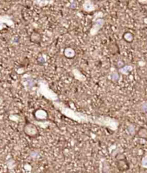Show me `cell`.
<instances>
[{
  "instance_id": "obj_1",
  "label": "cell",
  "mask_w": 147,
  "mask_h": 173,
  "mask_svg": "<svg viewBox=\"0 0 147 173\" xmlns=\"http://www.w3.org/2000/svg\"><path fill=\"white\" fill-rule=\"evenodd\" d=\"M15 26V22L12 17L8 15H0V31H2L7 27H13Z\"/></svg>"
},
{
  "instance_id": "obj_2",
  "label": "cell",
  "mask_w": 147,
  "mask_h": 173,
  "mask_svg": "<svg viewBox=\"0 0 147 173\" xmlns=\"http://www.w3.org/2000/svg\"><path fill=\"white\" fill-rule=\"evenodd\" d=\"M116 163H117L118 169L121 172L126 171L128 169V164L126 161L125 156L123 154H118L116 156Z\"/></svg>"
},
{
  "instance_id": "obj_3",
  "label": "cell",
  "mask_w": 147,
  "mask_h": 173,
  "mask_svg": "<svg viewBox=\"0 0 147 173\" xmlns=\"http://www.w3.org/2000/svg\"><path fill=\"white\" fill-rule=\"evenodd\" d=\"M24 133L29 137H33L38 134V130L34 125L28 122L24 127Z\"/></svg>"
},
{
  "instance_id": "obj_4",
  "label": "cell",
  "mask_w": 147,
  "mask_h": 173,
  "mask_svg": "<svg viewBox=\"0 0 147 173\" xmlns=\"http://www.w3.org/2000/svg\"><path fill=\"white\" fill-rule=\"evenodd\" d=\"M105 21L104 19H102V18H98L93 22V27L91 28V30H90V34L91 35H95L96 33L99 32L100 29H101L102 27L104 25Z\"/></svg>"
},
{
  "instance_id": "obj_5",
  "label": "cell",
  "mask_w": 147,
  "mask_h": 173,
  "mask_svg": "<svg viewBox=\"0 0 147 173\" xmlns=\"http://www.w3.org/2000/svg\"><path fill=\"white\" fill-rule=\"evenodd\" d=\"M82 9L85 12H91L96 9V7H95L94 3L92 0H86L83 2L82 5Z\"/></svg>"
},
{
  "instance_id": "obj_6",
  "label": "cell",
  "mask_w": 147,
  "mask_h": 173,
  "mask_svg": "<svg viewBox=\"0 0 147 173\" xmlns=\"http://www.w3.org/2000/svg\"><path fill=\"white\" fill-rule=\"evenodd\" d=\"M35 116L39 120H42V119H45L47 117V113L46 111L43 110V109H37L35 112Z\"/></svg>"
},
{
  "instance_id": "obj_7",
  "label": "cell",
  "mask_w": 147,
  "mask_h": 173,
  "mask_svg": "<svg viewBox=\"0 0 147 173\" xmlns=\"http://www.w3.org/2000/svg\"><path fill=\"white\" fill-rule=\"evenodd\" d=\"M30 41L35 44H40L41 42V35L37 32H33L30 35Z\"/></svg>"
},
{
  "instance_id": "obj_8",
  "label": "cell",
  "mask_w": 147,
  "mask_h": 173,
  "mask_svg": "<svg viewBox=\"0 0 147 173\" xmlns=\"http://www.w3.org/2000/svg\"><path fill=\"white\" fill-rule=\"evenodd\" d=\"M64 55L67 57V58L72 59L75 57V52L71 47H67L64 50Z\"/></svg>"
},
{
  "instance_id": "obj_9",
  "label": "cell",
  "mask_w": 147,
  "mask_h": 173,
  "mask_svg": "<svg viewBox=\"0 0 147 173\" xmlns=\"http://www.w3.org/2000/svg\"><path fill=\"white\" fill-rule=\"evenodd\" d=\"M50 0H34L33 3L40 7H44L50 4Z\"/></svg>"
},
{
  "instance_id": "obj_10",
  "label": "cell",
  "mask_w": 147,
  "mask_h": 173,
  "mask_svg": "<svg viewBox=\"0 0 147 173\" xmlns=\"http://www.w3.org/2000/svg\"><path fill=\"white\" fill-rule=\"evenodd\" d=\"M123 38H124V39L126 42L131 43V42H132L133 40H134V36L131 32H126L124 34V35H123Z\"/></svg>"
},
{
  "instance_id": "obj_11",
  "label": "cell",
  "mask_w": 147,
  "mask_h": 173,
  "mask_svg": "<svg viewBox=\"0 0 147 173\" xmlns=\"http://www.w3.org/2000/svg\"><path fill=\"white\" fill-rule=\"evenodd\" d=\"M138 135L140 137L142 138H146L147 137V129L144 127H141L138 129Z\"/></svg>"
},
{
  "instance_id": "obj_12",
  "label": "cell",
  "mask_w": 147,
  "mask_h": 173,
  "mask_svg": "<svg viewBox=\"0 0 147 173\" xmlns=\"http://www.w3.org/2000/svg\"><path fill=\"white\" fill-rule=\"evenodd\" d=\"M78 5V0H71V3L68 5V7L71 8V9H76Z\"/></svg>"
},
{
  "instance_id": "obj_13",
  "label": "cell",
  "mask_w": 147,
  "mask_h": 173,
  "mask_svg": "<svg viewBox=\"0 0 147 173\" xmlns=\"http://www.w3.org/2000/svg\"><path fill=\"white\" fill-rule=\"evenodd\" d=\"M137 2L141 5H146L147 4V0H137Z\"/></svg>"
},
{
  "instance_id": "obj_14",
  "label": "cell",
  "mask_w": 147,
  "mask_h": 173,
  "mask_svg": "<svg viewBox=\"0 0 147 173\" xmlns=\"http://www.w3.org/2000/svg\"><path fill=\"white\" fill-rule=\"evenodd\" d=\"M3 101H4L3 97H2V96H0V105H2V103H3Z\"/></svg>"
},
{
  "instance_id": "obj_15",
  "label": "cell",
  "mask_w": 147,
  "mask_h": 173,
  "mask_svg": "<svg viewBox=\"0 0 147 173\" xmlns=\"http://www.w3.org/2000/svg\"><path fill=\"white\" fill-rule=\"evenodd\" d=\"M7 1H9V0H7Z\"/></svg>"
},
{
  "instance_id": "obj_16",
  "label": "cell",
  "mask_w": 147,
  "mask_h": 173,
  "mask_svg": "<svg viewBox=\"0 0 147 173\" xmlns=\"http://www.w3.org/2000/svg\"><path fill=\"white\" fill-rule=\"evenodd\" d=\"M78 1H80V0H78Z\"/></svg>"
}]
</instances>
